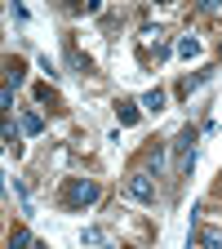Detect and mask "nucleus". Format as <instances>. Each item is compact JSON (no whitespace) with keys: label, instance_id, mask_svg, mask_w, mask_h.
<instances>
[{"label":"nucleus","instance_id":"2","mask_svg":"<svg viewBox=\"0 0 222 249\" xmlns=\"http://www.w3.org/2000/svg\"><path fill=\"white\" fill-rule=\"evenodd\" d=\"M196 138H200V129H178V138H173V156H178V165H173V174L178 178H191V169H196Z\"/></svg>","mask_w":222,"mask_h":249},{"label":"nucleus","instance_id":"9","mask_svg":"<svg viewBox=\"0 0 222 249\" xmlns=\"http://www.w3.org/2000/svg\"><path fill=\"white\" fill-rule=\"evenodd\" d=\"M80 240H85V245H98V249H111V245H107V231H102V227H85V236H80Z\"/></svg>","mask_w":222,"mask_h":249},{"label":"nucleus","instance_id":"13","mask_svg":"<svg viewBox=\"0 0 222 249\" xmlns=\"http://www.w3.org/2000/svg\"><path fill=\"white\" fill-rule=\"evenodd\" d=\"M40 129H45V120H40L36 111H27V116H22V134H40Z\"/></svg>","mask_w":222,"mask_h":249},{"label":"nucleus","instance_id":"8","mask_svg":"<svg viewBox=\"0 0 222 249\" xmlns=\"http://www.w3.org/2000/svg\"><path fill=\"white\" fill-rule=\"evenodd\" d=\"M67 62H71V67H76V71H80V76H85V71H89V58H85V53H80V49H76V40H67Z\"/></svg>","mask_w":222,"mask_h":249},{"label":"nucleus","instance_id":"6","mask_svg":"<svg viewBox=\"0 0 222 249\" xmlns=\"http://www.w3.org/2000/svg\"><path fill=\"white\" fill-rule=\"evenodd\" d=\"M173 49H178V58H200V40L196 36H178Z\"/></svg>","mask_w":222,"mask_h":249},{"label":"nucleus","instance_id":"14","mask_svg":"<svg viewBox=\"0 0 222 249\" xmlns=\"http://www.w3.org/2000/svg\"><path fill=\"white\" fill-rule=\"evenodd\" d=\"M5 76H9V85H22V76H27V67H22V62H9V71H5Z\"/></svg>","mask_w":222,"mask_h":249},{"label":"nucleus","instance_id":"1","mask_svg":"<svg viewBox=\"0 0 222 249\" xmlns=\"http://www.w3.org/2000/svg\"><path fill=\"white\" fill-rule=\"evenodd\" d=\"M98 196H102V187L93 178H67V182H62V205H67V209H89Z\"/></svg>","mask_w":222,"mask_h":249},{"label":"nucleus","instance_id":"3","mask_svg":"<svg viewBox=\"0 0 222 249\" xmlns=\"http://www.w3.org/2000/svg\"><path fill=\"white\" fill-rule=\"evenodd\" d=\"M129 196L142 200V205H155V178H151L147 169H134V174H129Z\"/></svg>","mask_w":222,"mask_h":249},{"label":"nucleus","instance_id":"11","mask_svg":"<svg viewBox=\"0 0 222 249\" xmlns=\"http://www.w3.org/2000/svg\"><path fill=\"white\" fill-rule=\"evenodd\" d=\"M142 107H147V111H165V89H151V93H142Z\"/></svg>","mask_w":222,"mask_h":249},{"label":"nucleus","instance_id":"7","mask_svg":"<svg viewBox=\"0 0 222 249\" xmlns=\"http://www.w3.org/2000/svg\"><path fill=\"white\" fill-rule=\"evenodd\" d=\"M116 116H120V124H138V103H116Z\"/></svg>","mask_w":222,"mask_h":249},{"label":"nucleus","instance_id":"12","mask_svg":"<svg viewBox=\"0 0 222 249\" xmlns=\"http://www.w3.org/2000/svg\"><path fill=\"white\" fill-rule=\"evenodd\" d=\"M9 249H31V231H27V227L9 231Z\"/></svg>","mask_w":222,"mask_h":249},{"label":"nucleus","instance_id":"10","mask_svg":"<svg viewBox=\"0 0 222 249\" xmlns=\"http://www.w3.org/2000/svg\"><path fill=\"white\" fill-rule=\"evenodd\" d=\"M5 147H9V151H14V156H18V151H22V134H18V129H14V120H5Z\"/></svg>","mask_w":222,"mask_h":249},{"label":"nucleus","instance_id":"4","mask_svg":"<svg viewBox=\"0 0 222 249\" xmlns=\"http://www.w3.org/2000/svg\"><path fill=\"white\" fill-rule=\"evenodd\" d=\"M142 169H147L151 178H160V174H165V147H160V142L142 151Z\"/></svg>","mask_w":222,"mask_h":249},{"label":"nucleus","instance_id":"16","mask_svg":"<svg viewBox=\"0 0 222 249\" xmlns=\"http://www.w3.org/2000/svg\"><path fill=\"white\" fill-rule=\"evenodd\" d=\"M218 58H222V45H218Z\"/></svg>","mask_w":222,"mask_h":249},{"label":"nucleus","instance_id":"15","mask_svg":"<svg viewBox=\"0 0 222 249\" xmlns=\"http://www.w3.org/2000/svg\"><path fill=\"white\" fill-rule=\"evenodd\" d=\"M218 196H222V178H218Z\"/></svg>","mask_w":222,"mask_h":249},{"label":"nucleus","instance_id":"5","mask_svg":"<svg viewBox=\"0 0 222 249\" xmlns=\"http://www.w3.org/2000/svg\"><path fill=\"white\" fill-rule=\"evenodd\" d=\"M213 76V67H205V71H196V76H187V80H178V98H191V89H200L205 80Z\"/></svg>","mask_w":222,"mask_h":249}]
</instances>
